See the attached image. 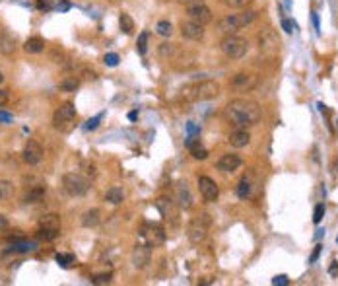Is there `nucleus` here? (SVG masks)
<instances>
[{"mask_svg":"<svg viewBox=\"0 0 338 286\" xmlns=\"http://www.w3.org/2000/svg\"><path fill=\"white\" fill-rule=\"evenodd\" d=\"M261 117H263V111L259 107V103L251 100H233L226 105V119L237 129L255 127Z\"/></svg>","mask_w":338,"mask_h":286,"instance_id":"f257e3e1","label":"nucleus"},{"mask_svg":"<svg viewBox=\"0 0 338 286\" xmlns=\"http://www.w3.org/2000/svg\"><path fill=\"white\" fill-rule=\"evenodd\" d=\"M220 93V84L216 80H202V82L185 84L179 90V102L192 103V102H204L212 100Z\"/></svg>","mask_w":338,"mask_h":286,"instance_id":"f03ea898","label":"nucleus"},{"mask_svg":"<svg viewBox=\"0 0 338 286\" xmlns=\"http://www.w3.org/2000/svg\"><path fill=\"white\" fill-rule=\"evenodd\" d=\"M255 18L256 12H253V10H247V12H241V14H228L218 22V31L226 33V35L237 33L239 29L249 26Z\"/></svg>","mask_w":338,"mask_h":286,"instance_id":"7ed1b4c3","label":"nucleus"},{"mask_svg":"<svg viewBox=\"0 0 338 286\" xmlns=\"http://www.w3.org/2000/svg\"><path fill=\"white\" fill-rule=\"evenodd\" d=\"M63 187L70 197H84L90 191V187H92V179L88 176H84V174L70 171V174H66L63 177Z\"/></svg>","mask_w":338,"mask_h":286,"instance_id":"20e7f679","label":"nucleus"},{"mask_svg":"<svg viewBox=\"0 0 338 286\" xmlns=\"http://www.w3.org/2000/svg\"><path fill=\"white\" fill-rule=\"evenodd\" d=\"M256 45H259V51L263 53L268 59H274L280 51V37L272 28H265L259 31L256 35Z\"/></svg>","mask_w":338,"mask_h":286,"instance_id":"39448f33","label":"nucleus"},{"mask_svg":"<svg viewBox=\"0 0 338 286\" xmlns=\"http://www.w3.org/2000/svg\"><path fill=\"white\" fill-rule=\"evenodd\" d=\"M220 49H222V53L228 56V59L237 61V59H243V56L247 55L249 43H247V39H243V37L231 33V35H226L224 39H222Z\"/></svg>","mask_w":338,"mask_h":286,"instance_id":"423d86ee","label":"nucleus"},{"mask_svg":"<svg viewBox=\"0 0 338 286\" xmlns=\"http://www.w3.org/2000/svg\"><path fill=\"white\" fill-rule=\"evenodd\" d=\"M210 224H212V218L208 214H201V216H196V218H192L191 224H189V240L192 243H201V241L206 240V236H208V230H210Z\"/></svg>","mask_w":338,"mask_h":286,"instance_id":"0eeeda50","label":"nucleus"},{"mask_svg":"<svg viewBox=\"0 0 338 286\" xmlns=\"http://www.w3.org/2000/svg\"><path fill=\"white\" fill-rule=\"evenodd\" d=\"M74 119H76V107H74V103L66 102L55 111V115H53V125H55L56 129H68V127L72 125Z\"/></svg>","mask_w":338,"mask_h":286,"instance_id":"6e6552de","label":"nucleus"},{"mask_svg":"<svg viewBox=\"0 0 338 286\" xmlns=\"http://www.w3.org/2000/svg\"><path fill=\"white\" fill-rule=\"evenodd\" d=\"M196 183H198V191H201L202 199L206 201V203H216L220 197V189L216 181L208 176H198L196 179Z\"/></svg>","mask_w":338,"mask_h":286,"instance_id":"1a4fd4ad","label":"nucleus"},{"mask_svg":"<svg viewBox=\"0 0 338 286\" xmlns=\"http://www.w3.org/2000/svg\"><path fill=\"white\" fill-rule=\"evenodd\" d=\"M256 82H259V78H256L255 74L237 72L233 78H231L229 86H231V90H235V92H251V90L256 86Z\"/></svg>","mask_w":338,"mask_h":286,"instance_id":"9d476101","label":"nucleus"},{"mask_svg":"<svg viewBox=\"0 0 338 286\" xmlns=\"http://www.w3.org/2000/svg\"><path fill=\"white\" fill-rule=\"evenodd\" d=\"M132 265L134 269H146L148 263H150V259H152V245H148V243H138L134 245V250H132Z\"/></svg>","mask_w":338,"mask_h":286,"instance_id":"9b49d317","label":"nucleus"},{"mask_svg":"<svg viewBox=\"0 0 338 286\" xmlns=\"http://www.w3.org/2000/svg\"><path fill=\"white\" fill-rule=\"evenodd\" d=\"M22 158L28 166H37L43 158V148L35 140H28V144L24 146V152H22Z\"/></svg>","mask_w":338,"mask_h":286,"instance_id":"f8f14e48","label":"nucleus"},{"mask_svg":"<svg viewBox=\"0 0 338 286\" xmlns=\"http://www.w3.org/2000/svg\"><path fill=\"white\" fill-rule=\"evenodd\" d=\"M187 14H189V20L196 22V24H210L212 22V10L206 6V4H196V6H187Z\"/></svg>","mask_w":338,"mask_h":286,"instance_id":"ddd939ff","label":"nucleus"},{"mask_svg":"<svg viewBox=\"0 0 338 286\" xmlns=\"http://www.w3.org/2000/svg\"><path fill=\"white\" fill-rule=\"evenodd\" d=\"M181 33H183V37L191 39V41H202V37H204V26L192 22V20H183L181 22Z\"/></svg>","mask_w":338,"mask_h":286,"instance_id":"4468645a","label":"nucleus"},{"mask_svg":"<svg viewBox=\"0 0 338 286\" xmlns=\"http://www.w3.org/2000/svg\"><path fill=\"white\" fill-rule=\"evenodd\" d=\"M175 203H177L179 208H183V211H189L192 206V195L191 189L187 187V183L175 185Z\"/></svg>","mask_w":338,"mask_h":286,"instance_id":"2eb2a0df","label":"nucleus"},{"mask_svg":"<svg viewBox=\"0 0 338 286\" xmlns=\"http://www.w3.org/2000/svg\"><path fill=\"white\" fill-rule=\"evenodd\" d=\"M241 164H243V162H241V158H239L237 154H224V156L218 160L216 167H218L220 171H224V174H231V171L239 169Z\"/></svg>","mask_w":338,"mask_h":286,"instance_id":"dca6fc26","label":"nucleus"},{"mask_svg":"<svg viewBox=\"0 0 338 286\" xmlns=\"http://www.w3.org/2000/svg\"><path fill=\"white\" fill-rule=\"evenodd\" d=\"M142 238L148 240V245H154L155 247V245L165 243V232L160 226H146L144 232H142Z\"/></svg>","mask_w":338,"mask_h":286,"instance_id":"f3484780","label":"nucleus"},{"mask_svg":"<svg viewBox=\"0 0 338 286\" xmlns=\"http://www.w3.org/2000/svg\"><path fill=\"white\" fill-rule=\"evenodd\" d=\"M194 65H196V55L191 51H179L173 56V66L177 70H189Z\"/></svg>","mask_w":338,"mask_h":286,"instance_id":"a211bd4d","label":"nucleus"},{"mask_svg":"<svg viewBox=\"0 0 338 286\" xmlns=\"http://www.w3.org/2000/svg\"><path fill=\"white\" fill-rule=\"evenodd\" d=\"M155 206H157V211L162 213L164 218H175L177 216V211H175V201L173 199H169V197H160L157 201H155Z\"/></svg>","mask_w":338,"mask_h":286,"instance_id":"6ab92c4d","label":"nucleus"},{"mask_svg":"<svg viewBox=\"0 0 338 286\" xmlns=\"http://www.w3.org/2000/svg\"><path fill=\"white\" fill-rule=\"evenodd\" d=\"M185 146L191 150V156L194 160H206L208 158V150L204 146H201V140H196L194 137H189L185 140Z\"/></svg>","mask_w":338,"mask_h":286,"instance_id":"aec40b11","label":"nucleus"},{"mask_svg":"<svg viewBox=\"0 0 338 286\" xmlns=\"http://www.w3.org/2000/svg\"><path fill=\"white\" fill-rule=\"evenodd\" d=\"M45 193H47V185L41 183V185H35V187H29L28 193L24 195V201L28 204L31 203H41L43 199H45Z\"/></svg>","mask_w":338,"mask_h":286,"instance_id":"412c9836","label":"nucleus"},{"mask_svg":"<svg viewBox=\"0 0 338 286\" xmlns=\"http://www.w3.org/2000/svg\"><path fill=\"white\" fill-rule=\"evenodd\" d=\"M229 144L233 148H243L247 146L249 142H251V135H249V130L247 129H237L233 130L231 135H229Z\"/></svg>","mask_w":338,"mask_h":286,"instance_id":"4be33fe9","label":"nucleus"},{"mask_svg":"<svg viewBox=\"0 0 338 286\" xmlns=\"http://www.w3.org/2000/svg\"><path fill=\"white\" fill-rule=\"evenodd\" d=\"M24 51L29 55H37V53H43L45 51V41L41 37H29L28 41L24 43Z\"/></svg>","mask_w":338,"mask_h":286,"instance_id":"5701e85b","label":"nucleus"},{"mask_svg":"<svg viewBox=\"0 0 338 286\" xmlns=\"http://www.w3.org/2000/svg\"><path fill=\"white\" fill-rule=\"evenodd\" d=\"M101 222V213L100 208H90L82 214V226L84 228H95Z\"/></svg>","mask_w":338,"mask_h":286,"instance_id":"b1692460","label":"nucleus"},{"mask_svg":"<svg viewBox=\"0 0 338 286\" xmlns=\"http://www.w3.org/2000/svg\"><path fill=\"white\" fill-rule=\"evenodd\" d=\"M16 51V37L10 33H2L0 35V53L2 55H12Z\"/></svg>","mask_w":338,"mask_h":286,"instance_id":"393cba45","label":"nucleus"},{"mask_svg":"<svg viewBox=\"0 0 338 286\" xmlns=\"http://www.w3.org/2000/svg\"><path fill=\"white\" fill-rule=\"evenodd\" d=\"M39 228H53V230H61V216L55 213L45 214L41 220H39Z\"/></svg>","mask_w":338,"mask_h":286,"instance_id":"a878e982","label":"nucleus"},{"mask_svg":"<svg viewBox=\"0 0 338 286\" xmlns=\"http://www.w3.org/2000/svg\"><path fill=\"white\" fill-rule=\"evenodd\" d=\"M105 201L111 204H121L125 201V191L121 187H111L105 191Z\"/></svg>","mask_w":338,"mask_h":286,"instance_id":"bb28decb","label":"nucleus"},{"mask_svg":"<svg viewBox=\"0 0 338 286\" xmlns=\"http://www.w3.org/2000/svg\"><path fill=\"white\" fill-rule=\"evenodd\" d=\"M12 197H14V183L8 179H0V203L8 201Z\"/></svg>","mask_w":338,"mask_h":286,"instance_id":"cd10ccee","label":"nucleus"},{"mask_svg":"<svg viewBox=\"0 0 338 286\" xmlns=\"http://www.w3.org/2000/svg\"><path fill=\"white\" fill-rule=\"evenodd\" d=\"M58 88H61V92H76L80 88V80L76 76H66L63 82L58 84Z\"/></svg>","mask_w":338,"mask_h":286,"instance_id":"c85d7f7f","label":"nucleus"},{"mask_svg":"<svg viewBox=\"0 0 338 286\" xmlns=\"http://www.w3.org/2000/svg\"><path fill=\"white\" fill-rule=\"evenodd\" d=\"M39 247L37 241H16L12 245V251L14 253H29V251H35Z\"/></svg>","mask_w":338,"mask_h":286,"instance_id":"c756f323","label":"nucleus"},{"mask_svg":"<svg viewBox=\"0 0 338 286\" xmlns=\"http://www.w3.org/2000/svg\"><path fill=\"white\" fill-rule=\"evenodd\" d=\"M251 189H253V187H251V179H249V177H243L237 183V197L239 199H249Z\"/></svg>","mask_w":338,"mask_h":286,"instance_id":"7c9ffc66","label":"nucleus"},{"mask_svg":"<svg viewBox=\"0 0 338 286\" xmlns=\"http://www.w3.org/2000/svg\"><path fill=\"white\" fill-rule=\"evenodd\" d=\"M119 26H121V31H125L127 35L134 31V22H132V18H130L128 14H121L119 16Z\"/></svg>","mask_w":338,"mask_h":286,"instance_id":"2f4dec72","label":"nucleus"},{"mask_svg":"<svg viewBox=\"0 0 338 286\" xmlns=\"http://www.w3.org/2000/svg\"><path fill=\"white\" fill-rule=\"evenodd\" d=\"M155 33L162 37H169L173 33V26L167 22V20H162V22H157L155 24Z\"/></svg>","mask_w":338,"mask_h":286,"instance_id":"473e14b6","label":"nucleus"},{"mask_svg":"<svg viewBox=\"0 0 338 286\" xmlns=\"http://www.w3.org/2000/svg\"><path fill=\"white\" fill-rule=\"evenodd\" d=\"M58 234H61V230H53V228H39V232H37V238L39 240H45V241H53L58 238Z\"/></svg>","mask_w":338,"mask_h":286,"instance_id":"72a5a7b5","label":"nucleus"},{"mask_svg":"<svg viewBox=\"0 0 338 286\" xmlns=\"http://www.w3.org/2000/svg\"><path fill=\"white\" fill-rule=\"evenodd\" d=\"M136 49H138V53H140V55H146V51H148V31H142V33H140V37H138V41H136Z\"/></svg>","mask_w":338,"mask_h":286,"instance_id":"f704fd0d","label":"nucleus"},{"mask_svg":"<svg viewBox=\"0 0 338 286\" xmlns=\"http://www.w3.org/2000/svg\"><path fill=\"white\" fill-rule=\"evenodd\" d=\"M74 261H76V257H74L72 253H58V255H56V263L63 265V267H68Z\"/></svg>","mask_w":338,"mask_h":286,"instance_id":"c9c22d12","label":"nucleus"},{"mask_svg":"<svg viewBox=\"0 0 338 286\" xmlns=\"http://www.w3.org/2000/svg\"><path fill=\"white\" fill-rule=\"evenodd\" d=\"M173 53H175L173 43H162V45H160V55L165 56V59H169V56H173Z\"/></svg>","mask_w":338,"mask_h":286,"instance_id":"e433bc0d","label":"nucleus"},{"mask_svg":"<svg viewBox=\"0 0 338 286\" xmlns=\"http://www.w3.org/2000/svg\"><path fill=\"white\" fill-rule=\"evenodd\" d=\"M323 216H325V203H319L315 206V213H313V222L319 224L323 220Z\"/></svg>","mask_w":338,"mask_h":286,"instance_id":"4c0bfd02","label":"nucleus"},{"mask_svg":"<svg viewBox=\"0 0 338 286\" xmlns=\"http://www.w3.org/2000/svg\"><path fill=\"white\" fill-rule=\"evenodd\" d=\"M249 2H251V0H226V4H228L229 8H237V10L245 8Z\"/></svg>","mask_w":338,"mask_h":286,"instance_id":"58836bf2","label":"nucleus"},{"mask_svg":"<svg viewBox=\"0 0 338 286\" xmlns=\"http://www.w3.org/2000/svg\"><path fill=\"white\" fill-rule=\"evenodd\" d=\"M103 61H105V65L107 66H117L119 65V55H117V53H107Z\"/></svg>","mask_w":338,"mask_h":286,"instance_id":"ea45409f","label":"nucleus"},{"mask_svg":"<svg viewBox=\"0 0 338 286\" xmlns=\"http://www.w3.org/2000/svg\"><path fill=\"white\" fill-rule=\"evenodd\" d=\"M92 282L93 284H109L111 282V275H97V277H92Z\"/></svg>","mask_w":338,"mask_h":286,"instance_id":"a19ab883","label":"nucleus"},{"mask_svg":"<svg viewBox=\"0 0 338 286\" xmlns=\"http://www.w3.org/2000/svg\"><path fill=\"white\" fill-rule=\"evenodd\" d=\"M24 183L28 185V187H35V185H41V183H45L41 177H24Z\"/></svg>","mask_w":338,"mask_h":286,"instance_id":"79ce46f5","label":"nucleus"},{"mask_svg":"<svg viewBox=\"0 0 338 286\" xmlns=\"http://www.w3.org/2000/svg\"><path fill=\"white\" fill-rule=\"evenodd\" d=\"M272 284L274 286H288L290 284V278L286 277V275H280V277L272 278Z\"/></svg>","mask_w":338,"mask_h":286,"instance_id":"37998d69","label":"nucleus"},{"mask_svg":"<svg viewBox=\"0 0 338 286\" xmlns=\"http://www.w3.org/2000/svg\"><path fill=\"white\" fill-rule=\"evenodd\" d=\"M103 115H97V117H93V119H90L88 123H86V130H93V129H97V125H100V121Z\"/></svg>","mask_w":338,"mask_h":286,"instance_id":"c03bdc74","label":"nucleus"},{"mask_svg":"<svg viewBox=\"0 0 338 286\" xmlns=\"http://www.w3.org/2000/svg\"><path fill=\"white\" fill-rule=\"evenodd\" d=\"M282 28L288 31V33H292L293 29H295V24H293L292 20H282Z\"/></svg>","mask_w":338,"mask_h":286,"instance_id":"a18cd8bd","label":"nucleus"},{"mask_svg":"<svg viewBox=\"0 0 338 286\" xmlns=\"http://www.w3.org/2000/svg\"><path fill=\"white\" fill-rule=\"evenodd\" d=\"M8 103V92L6 90H0V107Z\"/></svg>","mask_w":338,"mask_h":286,"instance_id":"49530a36","label":"nucleus"},{"mask_svg":"<svg viewBox=\"0 0 338 286\" xmlns=\"http://www.w3.org/2000/svg\"><path fill=\"white\" fill-rule=\"evenodd\" d=\"M187 130H189V137H196V132H198V129L192 123H187Z\"/></svg>","mask_w":338,"mask_h":286,"instance_id":"de8ad7c7","label":"nucleus"},{"mask_svg":"<svg viewBox=\"0 0 338 286\" xmlns=\"http://www.w3.org/2000/svg\"><path fill=\"white\" fill-rule=\"evenodd\" d=\"M311 20H313V26H315V29L319 31V16H317V12H311Z\"/></svg>","mask_w":338,"mask_h":286,"instance_id":"09e8293b","label":"nucleus"},{"mask_svg":"<svg viewBox=\"0 0 338 286\" xmlns=\"http://www.w3.org/2000/svg\"><path fill=\"white\" fill-rule=\"evenodd\" d=\"M329 273H330V277H336V275H338V263H336V261H332V265H330Z\"/></svg>","mask_w":338,"mask_h":286,"instance_id":"8fccbe9b","label":"nucleus"},{"mask_svg":"<svg viewBox=\"0 0 338 286\" xmlns=\"http://www.w3.org/2000/svg\"><path fill=\"white\" fill-rule=\"evenodd\" d=\"M319 253H321V245H317V247H315V251H313V255H311L309 263H315V261H317V257H319Z\"/></svg>","mask_w":338,"mask_h":286,"instance_id":"3c124183","label":"nucleus"},{"mask_svg":"<svg viewBox=\"0 0 338 286\" xmlns=\"http://www.w3.org/2000/svg\"><path fill=\"white\" fill-rule=\"evenodd\" d=\"M37 6H39L41 10H49V8H51V4H49L47 0H37Z\"/></svg>","mask_w":338,"mask_h":286,"instance_id":"603ef678","label":"nucleus"},{"mask_svg":"<svg viewBox=\"0 0 338 286\" xmlns=\"http://www.w3.org/2000/svg\"><path fill=\"white\" fill-rule=\"evenodd\" d=\"M0 121H4V125H8L10 121H12V117H10L8 113H2V111H0Z\"/></svg>","mask_w":338,"mask_h":286,"instance_id":"864d4df0","label":"nucleus"},{"mask_svg":"<svg viewBox=\"0 0 338 286\" xmlns=\"http://www.w3.org/2000/svg\"><path fill=\"white\" fill-rule=\"evenodd\" d=\"M8 226V220H6V216L4 214H0V230H4Z\"/></svg>","mask_w":338,"mask_h":286,"instance_id":"5fc2aeb1","label":"nucleus"},{"mask_svg":"<svg viewBox=\"0 0 338 286\" xmlns=\"http://www.w3.org/2000/svg\"><path fill=\"white\" fill-rule=\"evenodd\" d=\"M196 4H204V0H189L187 6H196Z\"/></svg>","mask_w":338,"mask_h":286,"instance_id":"6e6d98bb","label":"nucleus"},{"mask_svg":"<svg viewBox=\"0 0 338 286\" xmlns=\"http://www.w3.org/2000/svg\"><path fill=\"white\" fill-rule=\"evenodd\" d=\"M136 117H138V113H136V111H132V113H128V119H130V121H134V119H136Z\"/></svg>","mask_w":338,"mask_h":286,"instance_id":"4d7b16f0","label":"nucleus"},{"mask_svg":"<svg viewBox=\"0 0 338 286\" xmlns=\"http://www.w3.org/2000/svg\"><path fill=\"white\" fill-rule=\"evenodd\" d=\"M2 82H4V74L0 72V84H2Z\"/></svg>","mask_w":338,"mask_h":286,"instance_id":"13d9d810","label":"nucleus"},{"mask_svg":"<svg viewBox=\"0 0 338 286\" xmlns=\"http://www.w3.org/2000/svg\"><path fill=\"white\" fill-rule=\"evenodd\" d=\"M179 2H181V4H185V6H187V2H189V0H179Z\"/></svg>","mask_w":338,"mask_h":286,"instance_id":"bf43d9fd","label":"nucleus"},{"mask_svg":"<svg viewBox=\"0 0 338 286\" xmlns=\"http://www.w3.org/2000/svg\"><path fill=\"white\" fill-rule=\"evenodd\" d=\"M292 4V0H286V6H290Z\"/></svg>","mask_w":338,"mask_h":286,"instance_id":"052dcab7","label":"nucleus"}]
</instances>
